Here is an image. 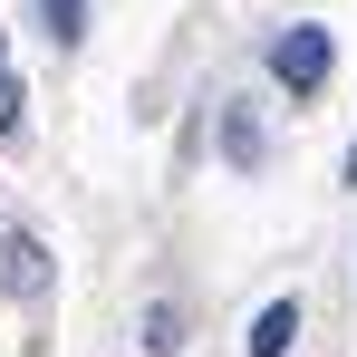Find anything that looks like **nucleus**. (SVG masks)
<instances>
[{"mask_svg":"<svg viewBox=\"0 0 357 357\" xmlns=\"http://www.w3.org/2000/svg\"><path fill=\"white\" fill-rule=\"evenodd\" d=\"M328 59H338V49H328V29H319V20H299V29L271 39V77H280L290 97H319V87H328Z\"/></svg>","mask_w":357,"mask_h":357,"instance_id":"obj_1","label":"nucleus"},{"mask_svg":"<svg viewBox=\"0 0 357 357\" xmlns=\"http://www.w3.org/2000/svg\"><path fill=\"white\" fill-rule=\"evenodd\" d=\"M0 290H10V299H49V251H39V232L0 241Z\"/></svg>","mask_w":357,"mask_h":357,"instance_id":"obj_2","label":"nucleus"},{"mask_svg":"<svg viewBox=\"0 0 357 357\" xmlns=\"http://www.w3.org/2000/svg\"><path fill=\"white\" fill-rule=\"evenodd\" d=\"M290 338H299V299H271L251 319V357H290Z\"/></svg>","mask_w":357,"mask_h":357,"instance_id":"obj_3","label":"nucleus"},{"mask_svg":"<svg viewBox=\"0 0 357 357\" xmlns=\"http://www.w3.org/2000/svg\"><path fill=\"white\" fill-rule=\"evenodd\" d=\"M222 145H232V165H261V126H251V107H222Z\"/></svg>","mask_w":357,"mask_h":357,"instance_id":"obj_4","label":"nucleus"},{"mask_svg":"<svg viewBox=\"0 0 357 357\" xmlns=\"http://www.w3.org/2000/svg\"><path fill=\"white\" fill-rule=\"evenodd\" d=\"M39 20H49V39H87V0H39Z\"/></svg>","mask_w":357,"mask_h":357,"instance_id":"obj_5","label":"nucleus"},{"mask_svg":"<svg viewBox=\"0 0 357 357\" xmlns=\"http://www.w3.org/2000/svg\"><path fill=\"white\" fill-rule=\"evenodd\" d=\"M145 348H155V357L183 348V319H174V309H145Z\"/></svg>","mask_w":357,"mask_h":357,"instance_id":"obj_6","label":"nucleus"},{"mask_svg":"<svg viewBox=\"0 0 357 357\" xmlns=\"http://www.w3.org/2000/svg\"><path fill=\"white\" fill-rule=\"evenodd\" d=\"M0 135H20V77H0Z\"/></svg>","mask_w":357,"mask_h":357,"instance_id":"obj_7","label":"nucleus"},{"mask_svg":"<svg viewBox=\"0 0 357 357\" xmlns=\"http://www.w3.org/2000/svg\"><path fill=\"white\" fill-rule=\"evenodd\" d=\"M348 183H357V145H348Z\"/></svg>","mask_w":357,"mask_h":357,"instance_id":"obj_8","label":"nucleus"}]
</instances>
